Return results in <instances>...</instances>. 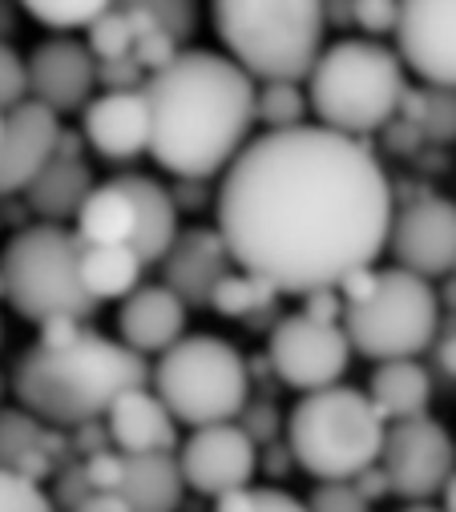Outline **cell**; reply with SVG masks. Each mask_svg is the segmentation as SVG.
<instances>
[{
    "label": "cell",
    "instance_id": "cell-1",
    "mask_svg": "<svg viewBox=\"0 0 456 512\" xmlns=\"http://www.w3.org/2000/svg\"><path fill=\"white\" fill-rule=\"evenodd\" d=\"M214 210L239 271L307 299L376 267L400 206L364 142L303 125L259 134L222 174Z\"/></svg>",
    "mask_w": 456,
    "mask_h": 512
},
{
    "label": "cell",
    "instance_id": "cell-2",
    "mask_svg": "<svg viewBox=\"0 0 456 512\" xmlns=\"http://www.w3.org/2000/svg\"><path fill=\"white\" fill-rule=\"evenodd\" d=\"M142 89L154 113L150 158L174 178L202 182L226 174L255 142L259 89L226 53L182 49Z\"/></svg>",
    "mask_w": 456,
    "mask_h": 512
},
{
    "label": "cell",
    "instance_id": "cell-3",
    "mask_svg": "<svg viewBox=\"0 0 456 512\" xmlns=\"http://www.w3.org/2000/svg\"><path fill=\"white\" fill-rule=\"evenodd\" d=\"M150 383L138 351L97 331H81L65 347H29L17 359L13 392L21 412L53 428H89L113 412L122 396Z\"/></svg>",
    "mask_w": 456,
    "mask_h": 512
},
{
    "label": "cell",
    "instance_id": "cell-4",
    "mask_svg": "<svg viewBox=\"0 0 456 512\" xmlns=\"http://www.w3.org/2000/svg\"><path fill=\"white\" fill-rule=\"evenodd\" d=\"M214 33L255 85H299L315 73L327 9L315 0H218Z\"/></svg>",
    "mask_w": 456,
    "mask_h": 512
},
{
    "label": "cell",
    "instance_id": "cell-5",
    "mask_svg": "<svg viewBox=\"0 0 456 512\" xmlns=\"http://www.w3.org/2000/svg\"><path fill=\"white\" fill-rule=\"evenodd\" d=\"M404 97L408 81L400 53L368 37L327 45L315 73L307 77V101L319 125L352 142L392 125L400 117Z\"/></svg>",
    "mask_w": 456,
    "mask_h": 512
},
{
    "label": "cell",
    "instance_id": "cell-6",
    "mask_svg": "<svg viewBox=\"0 0 456 512\" xmlns=\"http://www.w3.org/2000/svg\"><path fill=\"white\" fill-rule=\"evenodd\" d=\"M291 456L319 484L327 480H360L384 456L388 424L376 412L368 392L348 383L327 392H311L291 408L287 420Z\"/></svg>",
    "mask_w": 456,
    "mask_h": 512
},
{
    "label": "cell",
    "instance_id": "cell-7",
    "mask_svg": "<svg viewBox=\"0 0 456 512\" xmlns=\"http://www.w3.org/2000/svg\"><path fill=\"white\" fill-rule=\"evenodd\" d=\"M81 259L85 242L77 230L65 226H29L9 238L5 254H0V291H5L9 307L45 327L53 319H89L97 307L93 295L81 283Z\"/></svg>",
    "mask_w": 456,
    "mask_h": 512
},
{
    "label": "cell",
    "instance_id": "cell-8",
    "mask_svg": "<svg viewBox=\"0 0 456 512\" xmlns=\"http://www.w3.org/2000/svg\"><path fill=\"white\" fill-rule=\"evenodd\" d=\"M154 392L170 408V416L186 428H218L235 424L247 408V363L218 335H186L170 347L154 367Z\"/></svg>",
    "mask_w": 456,
    "mask_h": 512
},
{
    "label": "cell",
    "instance_id": "cell-9",
    "mask_svg": "<svg viewBox=\"0 0 456 512\" xmlns=\"http://www.w3.org/2000/svg\"><path fill=\"white\" fill-rule=\"evenodd\" d=\"M344 331L352 339V351L376 359V367L396 359H420L428 347H436L440 299L428 279L388 267L380 271L376 295L344 311Z\"/></svg>",
    "mask_w": 456,
    "mask_h": 512
},
{
    "label": "cell",
    "instance_id": "cell-10",
    "mask_svg": "<svg viewBox=\"0 0 456 512\" xmlns=\"http://www.w3.org/2000/svg\"><path fill=\"white\" fill-rule=\"evenodd\" d=\"M267 355L287 388L311 396V392L339 388V379H344L352 363V339L339 323H319L299 311L275 323Z\"/></svg>",
    "mask_w": 456,
    "mask_h": 512
},
{
    "label": "cell",
    "instance_id": "cell-11",
    "mask_svg": "<svg viewBox=\"0 0 456 512\" xmlns=\"http://www.w3.org/2000/svg\"><path fill=\"white\" fill-rule=\"evenodd\" d=\"M380 468L388 476V488L408 504H428L432 496H444V488L456 476V444L452 432L432 420H404L388 428Z\"/></svg>",
    "mask_w": 456,
    "mask_h": 512
},
{
    "label": "cell",
    "instance_id": "cell-12",
    "mask_svg": "<svg viewBox=\"0 0 456 512\" xmlns=\"http://www.w3.org/2000/svg\"><path fill=\"white\" fill-rule=\"evenodd\" d=\"M388 250L400 271L420 279L456 271V202L428 194L400 206Z\"/></svg>",
    "mask_w": 456,
    "mask_h": 512
},
{
    "label": "cell",
    "instance_id": "cell-13",
    "mask_svg": "<svg viewBox=\"0 0 456 512\" xmlns=\"http://www.w3.org/2000/svg\"><path fill=\"white\" fill-rule=\"evenodd\" d=\"M255 440L239 424H218V428H198L178 452L182 480L198 496L222 500L239 488H251L255 476Z\"/></svg>",
    "mask_w": 456,
    "mask_h": 512
},
{
    "label": "cell",
    "instance_id": "cell-14",
    "mask_svg": "<svg viewBox=\"0 0 456 512\" xmlns=\"http://www.w3.org/2000/svg\"><path fill=\"white\" fill-rule=\"evenodd\" d=\"M396 53L420 81L456 93V0H408L396 25Z\"/></svg>",
    "mask_w": 456,
    "mask_h": 512
},
{
    "label": "cell",
    "instance_id": "cell-15",
    "mask_svg": "<svg viewBox=\"0 0 456 512\" xmlns=\"http://www.w3.org/2000/svg\"><path fill=\"white\" fill-rule=\"evenodd\" d=\"M101 65L89 53L85 41L73 37H49L29 53V93L37 105L61 113H85V105L93 101Z\"/></svg>",
    "mask_w": 456,
    "mask_h": 512
},
{
    "label": "cell",
    "instance_id": "cell-16",
    "mask_svg": "<svg viewBox=\"0 0 456 512\" xmlns=\"http://www.w3.org/2000/svg\"><path fill=\"white\" fill-rule=\"evenodd\" d=\"M61 117L37 101H25L21 109L5 113V130H0V198L25 194L45 166L61 150Z\"/></svg>",
    "mask_w": 456,
    "mask_h": 512
},
{
    "label": "cell",
    "instance_id": "cell-17",
    "mask_svg": "<svg viewBox=\"0 0 456 512\" xmlns=\"http://www.w3.org/2000/svg\"><path fill=\"white\" fill-rule=\"evenodd\" d=\"M81 138L109 162H134L138 154H150L154 113L146 89H109L93 97L81 113Z\"/></svg>",
    "mask_w": 456,
    "mask_h": 512
},
{
    "label": "cell",
    "instance_id": "cell-18",
    "mask_svg": "<svg viewBox=\"0 0 456 512\" xmlns=\"http://www.w3.org/2000/svg\"><path fill=\"white\" fill-rule=\"evenodd\" d=\"M231 250H226L222 234L210 230V226H194V230H182L174 250L166 254L162 263V283L190 307H210L218 283L231 275Z\"/></svg>",
    "mask_w": 456,
    "mask_h": 512
},
{
    "label": "cell",
    "instance_id": "cell-19",
    "mask_svg": "<svg viewBox=\"0 0 456 512\" xmlns=\"http://www.w3.org/2000/svg\"><path fill=\"white\" fill-rule=\"evenodd\" d=\"M118 335L130 351L166 355L186 339V303L166 283H142L118 311Z\"/></svg>",
    "mask_w": 456,
    "mask_h": 512
},
{
    "label": "cell",
    "instance_id": "cell-20",
    "mask_svg": "<svg viewBox=\"0 0 456 512\" xmlns=\"http://www.w3.org/2000/svg\"><path fill=\"white\" fill-rule=\"evenodd\" d=\"M105 420H109V440L122 456H166L178 444V420L150 388L122 396Z\"/></svg>",
    "mask_w": 456,
    "mask_h": 512
},
{
    "label": "cell",
    "instance_id": "cell-21",
    "mask_svg": "<svg viewBox=\"0 0 456 512\" xmlns=\"http://www.w3.org/2000/svg\"><path fill=\"white\" fill-rule=\"evenodd\" d=\"M122 186H126V194L134 198V206H138V234H134V250L142 254V263L150 267V263H166V254L174 250V242H178V202H174V194L162 186V182H154V178H146V174H122L118 178Z\"/></svg>",
    "mask_w": 456,
    "mask_h": 512
},
{
    "label": "cell",
    "instance_id": "cell-22",
    "mask_svg": "<svg viewBox=\"0 0 456 512\" xmlns=\"http://www.w3.org/2000/svg\"><path fill=\"white\" fill-rule=\"evenodd\" d=\"M368 396H372V404L388 428L404 424V420H420V416H428V404H432V375L420 359L380 363L372 371Z\"/></svg>",
    "mask_w": 456,
    "mask_h": 512
},
{
    "label": "cell",
    "instance_id": "cell-23",
    "mask_svg": "<svg viewBox=\"0 0 456 512\" xmlns=\"http://www.w3.org/2000/svg\"><path fill=\"white\" fill-rule=\"evenodd\" d=\"M134 234H138L134 198L126 194L118 178L101 182L77 214V238L85 246H134Z\"/></svg>",
    "mask_w": 456,
    "mask_h": 512
},
{
    "label": "cell",
    "instance_id": "cell-24",
    "mask_svg": "<svg viewBox=\"0 0 456 512\" xmlns=\"http://www.w3.org/2000/svg\"><path fill=\"white\" fill-rule=\"evenodd\" d=\"M97 186H93V174H89V166L81 162V158H53L49 166H45V174L25 190V198H29V206L49 222V226H61L65 218H77L81 214V206L89 202V194H93Z\"/></svg>",
    "mask_w": 456,
    "mask_h": 512
},
{
    "label": "cell",
    "instance_id": "cell-25",
    "mask_svg": "<svg viewBox=\"0 0 456 512\" xmlns=\"http://www.w3.org/2000/svg\"><path fill=\"white\" fill-rule=\"evenodd\" d=\"M134 512H178L182 508V464L178 456H126V476L118 488Z\"/></svg>",
    "mask_w": 456,
    "mask_h": 512
},
{
    "label": "cell",
    "instance_id": "cell-26",
    "mask_svg": "<svg viewBox=\"0 0 456 512\" xmlns=\"http://www.w3.org/2000/svg\"><path fill=\"white\" fill-rule=\"evenodd\" d=\"M142 254L134 246H85L81 283L93 303H126L142 287Z\"/></svg>",
    "mask_w": 456,
    "mask_h": 512
},
{
    "label": "cell",
    "instance_id": "cell-27",
    "mask_svg": "<svg viewBox=\"0 0 456 512\" xmlns=\"http://www.w3.org/2000/svg\"><path fill=\"white\" fill-rule=\"evenodd\" d=\"M150 25V5H109V13L89 29V53L97 65L134 61V45Z\"/></svg>",
    "mask_w": 456,
    "mask_h": 512
},
{
    "label": "cell",
    "instance_id": "cell-28",
    "mask_svg": "<svg viewBox=\"0 0 456 512\" xmlns=\"http://www.w3.org/2000/svg\"><path fill=\"white\" fill-rule=\"evenodd\" d=\"M275 299H279V291H275L271 283H263L259 275L231 271V275L218 283L210 307H214L218 315H226V319H251V315H259V311L275 307Z\"/></svg>",
    "mask_w": 456,
    "mask_h": 512
},
{
    "label": "cell",
    "instance_id": "cell-29",
    "mask_svg": "<svg viewBox=\"0 0 456 512\" xmlns=\"http://www.w3.org/2000/svg\"><path fill=\"white\" fill-rule=\"evenodd\" d=\"M400 113H408L404 121H412L416 130L432 142H452L456 138V93L452 89H424L420 97L408 89Z\"/></svg>",
    "mask_w": 456,
    "mask_h": 512
},
{
    "label": "cell",
    "instance_id": "cell-30",
    "mask_svg": "<svg viewBox=\"0 0 456 512\" xmlns=\"http://www.w3.org/2000/svg\"><path fill=\"white\" fill-rule=\"evenodd\" d=\"M37 440H41V428L29 412H5L0 416V468L37 480V464H41Z\"/></svg>",
    "mask_w": 456,
    "mask_h": 512
},
{
    "label": "cell",
    "instance_id": "cell-31",
    "mask_svg": "<svg viewBox=\"0 0 456 512\" xmlns=\"http://www.w3.org/2000/svg\"><path fill=\"white\" fill-rule=\"evenodd\" d=\"M255 113L267 125V134H287V130H303L307 125L311 101H307V89L299 85H259Z\"/></svg>",
    "mask_w": 456,
    "mask_h": 512
},
{
    "label": "cell",
    "instance_id": "cell-32",
    "mask_svg": "<svg viewBox=\"0 0 456 512\" xmlns=\"http://www.w3.org/2000/svg\"><path fill=\"white\" fill-rule=\"evenodd\" d=\"M25 13L57 37H69L73 29H93L109 13V5H101V0H33V5H25Z\"/></svg>",
    "mask_w": 456,
    "mask_h": 512
},
{
    "label": "cell",
    "instance_id": "cell-33",
    "mask_svg": "<svg viewBox=\"0 0 456 512\" xmlns=\"http://www.w3.org/2000/svg\"><path fill=\"white\" fill-rule=\"evenodd\" d=\"M214 512H307V500L283 488H239L231 496L214 500Z\"/></svg>",
    "mask_w": 456,
    "mask_h": 512
},
{
    "label": "cell",
    "instance_id": "cell-34",
    "mask_svg": "<svg viewBox=\"0 0 456 512\" xmlns=\"http://www.w3.org/2000/svg\"><path fill=\"white\" fill-rule=\"evenodd\" d=\"M0 512H57V504L37 480L0 468Z\"/></svg>",
    "mask_w": 456,
    "mask_h": 512
},
{
    "label": "cell",
    "instance_id": "cell-35",
    "mask_svg": "<svg viewBox=\"0 0 456 512\" xmlns=\"http://www.w3.org/2000/svg\"><path fill=\"white\" fill-rule=\"evenodd\" d=\"M307 512H372V500L356 480H327L311 488Z\"/></svg>",
    "mask_w": 456,
    "mask_h": 512
},
{
    "label": "cell",
    "instance_id": "cell-36",
    "mask_svg": "<svg viewBox=\"0 0 456 512\" xmlns=\"http://www.w3.org/2000/svg\"><path fill=\"white\" fill-rule=\"evenodd\" d=\"M25 101H33V93H29V57H21L13 45H0V109L13 113Z\"/></svg>",
    "mask_w": 456,
    "mask_h": 512
},
{
    "label": "cell",
    "instance_id": "cell-37",
    "mask_svg": "<svg viewBox=\"0 0 456 512\" xmlns=\"http://www.w3.org/2000/svg\"><path fill=\"white\" fill-rule=\"evenodd\" d=\"M400 9H404V5H388V0H360V5H352V21L368 33V41H376V37H384V33L396 37Z\"/></svg>",
    "mask_w": 456,
    "mask_h": 512
},
{
    "label": "cell",
    "instance_id": "cell-38",
    "mask_svg": "<svg viewBox=\"0 0 456 512\" xmlns=\"http://www.w3.org/2000/svg\"><path fill=\"white\" fill-rule=\"evenodd\" d=\"M303 303H307L303 315H311V319H319V323H339V327H344L348 303H344V295H339V291H315V295H307Z\"/></svg>",
    "mask_w": 456,
    "mask_h": 512
},
{
    "label": "cell",
    "instance_id": "cell-39",
    "mask_svg": "<svg viewBox=\"0 0 456 512\" xmlns=\"http://www.w3.org/2000/svg\"><path fill=\"white\" fill-rule=\"evenodd\" d=\"M73 512H134L122 492H89Z\"/></svg>",
    "mask_w": 456,
    "mask_h": 512
},
{
    "label": "cell",
    "instance_id": "cell-40",
    "mask_svg": "<svg viewBox=\"0 0 456 512\" xmlns=\"http://www.w3.org/2000/svg\"><path fill=\"white\" fill-rule=\"evenodd\" d=\"M436 359H440V371L456 375V331H448V335L436 339Z\"/></svg>",
    "mask_w": 456,
    "mask_h": 512
},
{
    "label": "cell",
    "instance_id": "cell-41",
    "mask_svg": "<svg viewBox=\"0 0 456 512\" xmlns=\"http://www.w3.org/2000/svg\"><path fill=\"white\" fill-rule=\"evenodd\" d=\"M13 29H17V9L13 5H0V45H9Z\"/></svg>",
    "mask_w": 456,
    "mask_h": 512
},
{
    "label": "cell",
    "instance_id": "cell-42",
    "mask_svg": "<svg viewBox=\"0 0 456 512\" xmlns=\"http://www.w3.org/2000/svg\"><path fill=\"white\" fill-rule=\"evenodd\" d=\"M444 512H456V476H452V484L444 488Z\"/></svg>",
    "mask_w": 456,
    "mask_h": 512
},
{
    "label": "cell",
    "instance_id": "cell-43",
    "mask_svg": "<svg viewBox=\"0 0 456 512\" xmlns=\"http://www.w3.org/2000/svg\"><path fill=\"white\" fill-rule=\"evenodd\" d=\"M400 512H444V508H436V504H408V508H400Z\"/></svg>",
    "mask_w": 456,
    "mask_h": 512
},
{
    "label": "cell",
    "instance_id": "cell-44",
    "mask_svg": "<svg viewBox=\"0 0 456 512\" xmlns=\"http://www.w3.org/2000/svg\"><path fill=\"white\" fill-rule=\"evenodd\" d=\"M0 130H5V109H0Z\"/></svg>",
    "mask_w": 456,
    "mask_h": 512
},
{
    "label": "cell",
    "instance_id": "cell-45",
    "mask_svg": "<svg viewBox=\"0 0 456 512\" xmlns=\"http://www.w3.org/2000/svg\"><path fill=\"white\" fill-rule=\"evenodd\" d=\"M0 339H5V327H0Z\"/></svg>",
    "mask_w": 456,
    "mask_h": 512
}]
</instances>
